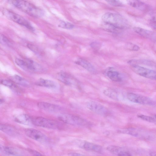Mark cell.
<instances>
[{"mask_svg":"<svg viewBox=\"0 0 156 156\" xmlns=\"http://www.w3.org/2000/svg\"><path fill=\"white\" fill-rule=\"evenodd\" d=\"M9 2L14 6L33 16L40 17L44 15V11L41 9L27 1L11 0Z\"/></svg>","mask_w":156,"mask_h":156,"instance_id":"obj_1","label":"cell"},{"mask_svg":"<svg viewBox=\"0 0 156 156\" xmlns=\"http://www.w3.org/2000/svg\"><path fill=\"white\" fill-rule=\"evenodd\" d=\"M101 19L103 22L113 25L121 30L128 26L126 20L119 14L107 12L103 15Z\"/></svg>","mask_w":156,"mask_h":156,"instance_id":"obj_2","label":"cell"},{"mask_svg":"<svg viewBox=\"0 0 156 156\" xmlns=\"http://www.w3.org/2000/svg\"><path fill=\"white\" fill-rule=\"evenodd\" d=\"M15 62L17 65L26 71L35 72H41L43 71L42 67L34 61L30 59L25 60L16 58Z\"/></svg>","mask_w":156,"mask_h":156,"instance_id":"obj_3","label":"cell"},{"mask_svg":"<svg viewBox=\"0 0 156 156\" xmlns=\"http://www.w3.org/2000/svg\"><path fill=\"white\" fill-rule=\"evenodd\" d=\"M58 119L61 121L67 124L79 126H86L88 122L84 119L73 115L63 113L60 115Z\"/></svg>","mask_w":156,"mask_h":156,"instance_id":"obj_4","label":"cell"},{"mask_svg":"<svg viewBox=\"0 0 156 156\" xmlns=\"http://www.w3.org/2000/svg\"><path fill=\"white\" fill-rule=\"evenodd\" d=\"M2 12L8 18L18 24L23 26L31 31L34 30L33 27L27 20L20 16L7 9H4Z\"/></svg>","mask_w":156,"mask_h":156,"instance_id":"obj_5","label":"cell"},{"mask_svg":"<svg viewBox=\"0 0 156 156\" xmlns=\"http://www.w3.org/2000/svg\"><path fill=\"white\" fill-rule=\"evenodd\" d=\"M33 124L41 127L55 129L58 128V123L53 120L42 117H36L32 119Z\"/></svg>","mask_w":156,"mask_h":156,"instance_id":"obj_6","label":"cell"},{"mask_svg":"<svg viewBox=\"0 0 156 156\" xmlns=\"http://www.w3.org/2000/svg\"><path fill=\"white\" fill-rule=\"evenodd\" d=\"M133 71L136 74L143 77L156 80V71L139 65H131Z\"/></svg>","mask_w":156,"mask_h":156,"instance_id":"obj_7","label":"cell"},{"mask_svg":"<svg viewBox=\"0 0 156 156\" xmlns=\"http://www.w3.org/2000/svg\"><path fill=\"white\" fill-rule=\"evenodd\" d=\"M127 97L130 101L136 103L144 105H153L154 102L146 96L132 93H128Z\"/></svg>","mask_w":156,"mask_h":156,"instance_id":"obj_8","label":"cell"},{"mask_svg":"<svg viewBox=\"0 0 156 156\" xmlns=\"http://www.w3.org/2000/svg\"><path fill=\"white\" fill-rule=\"evenodd\" d=\"M58 79L65 84L78 88L79 84L78 80L70 75L64 72H59L57 75Z\"/></svg>","mask_w":156,"mask_h":156,"instance_id":"obj_9","label":"cell"},{"mask_svg":"<svg viewBox=\"0 0 156 156\" xmlns=\"http://www.w3.org/2000/svg\"><path fill=\"white\" fill-rule=\"evenodd\" d=\"M75 143L79 147L86 150L100 152L102 150V147L101 146L84 140H76Z\"/></svg>","mask_w":156,"mask_h":156,"instance_id":"obj_10","label":"cell"},{"mask_svg":"<svg viewBox=\"0 0 156 156\" xmlns=\"http://www.w3.org/2000/svg\"><path fill=\"white\" fill-rule=\"evenodd\" d=\"M87 108L92 112L101 115H107V109L101 104L94 101H90L86 104Z\"/></svg>","mask_w":156,"mask_h":156,"instance_id":"obj_11","label":"cell"},{"mask_svg":"<svg viewBox=\"0 0 156 156\" xmlns=\"http://www.w3.org/2000/svg\"><path fill=\"white\" fill-rule=\"evenodd\" d=\"M26 135L29 137L37 141L45 142H47V137L42 133L35 129L29 128L25 130Z\"/></svg>","mask_w":156,"mask_h":156,"instance_id":"obj_12","label":"cell"},{"mask_svg":"<svg viewBox=\"0 0 156 156\" xmlns=\"http://www.w3.org/2000/svg\"><path fill=\"white\" fill-rule=\"evenodd\" d=\"M37 105L41 110L50 113H57L61 109L58 105L43 101L38 102Z\"/></svg>","mask_w":156,"mask_h":156,"instance_id":"obj_13","label":"cell"},{"mask_svg":"<svg viewBox=\"0 0 156 156\" xmlns=\"http://www.w3.org/2000/svg\"><path fill=\"white\" fill-rule=\"evenodd\" d=\"M106 149L109 152L117 156H131L128 151L119 146L110 145L108 146Z\"/></svg>","mask_w":156,"mask_h":156,"instance_id":"obj_14","label":"cell"},{"mask_svg":"<svg viewBox=\"0 0 156 156\" xmlns=\"http://www.w3.org/2000/svg\"><path fill=\"white\" fill-rule=\"evenodd\" d=\"M119 132L121 133L129 134L138 137H146V134L144 132L134 128H128L121 129Z\"/></svg>","mask_w":156,"mask_h":156,"instance_id":"obj_15","label":"cell"},{"mask_svg":"<svg viewBox=\"0 0 156 156\" xmlns=\"http://www.w3.org/2000/svg\"><path fill=\"white\" fill-rule=\"evenodd\" d=\"M37 86L51 88H57V83L52 80L41 78L38 80L35 83Z\"/></svg>","mask_w":156,"mask_h":156,"instance_id":"obj_16","label":"cell"},{"mask_svg":"<svg viewBox=\"0 0 156 156\" xmlns=\"http://www.w3.org/2000/svg\"><path fill=\"white\" fill-rule=\"evenodd\" d=\"M129 4L133 7L142 11H147L149 9L148 5L139 0H131L128 1Z\"/></svg>","mask_w":156,"mask_h":156,"instance_id":"obj_17","label":"cell"},{"mask_svg":"<svg viewBox=\"0 0 156 156\" xmlns=\"http://www.w3.org/2000/svg\"><path fill=\"white\" fill-rule=\"evenodd\" d=\"M134 30L140 36L149 39H154L156 37L155 34L153 31L139 27H136Z\"/></svg>","mask_w":156,"mask_h":156,"instance_id":"obj_18","label":"cell"},{"mask_svg":"<svg viewBox=\"0 0 156 156\" xmlns=\"http://www.w3.org/2000/svg\"><path fill=\"white\" fill-rule=\"evenodd\" d=\"M32 119L29 116L25 114H21L18 115L14 118L16 122L26 125H30L32 124Z\"/></svg>","mask_w":156,"mask_h":156,"instance_id":"obj_19","label":"cell"},{"mask_svg":"<svg viewBox=\"0 0 156 156\" xmlns=\"http://www.w3.org/2000/svg\"><path fill=\"white\" fill-rule=\"evenodd\" d=\"M75 62L90 72L94 73L96 72V69L94 66L89 62L85 59L79 58Z\"/></svg>","mask_w":156,"mask_h":156,"instance_id":"obj_20","label":"cell"},{"mask_svg":"<svg viewBox=\"0 0 156 156\" xmlns=\"http://www.w3.org/2000/svg\"><path fill=\"white\" fill-rule=\"evenodd\" d=\"M0 129L1 131L5 133L10 136L15 135L17 133V132L14 128L8 125L1 124Z\"/></svg>","mask_w":156,"mask_h":156,"instance_id":"obj_21","label":"cell"},{"mask_svg":"<svg viewBox=\"0 0 156 156\" xmlns=\"http://www.w3.org/2000/svg\"><path fill=\"white\" fill-rule=\"evenodd\" d=\"M16 83L21 85L24 87L30 86V84L27 80L23 77L18 75H15L12 77V80Z\"/></svg>","mask_w":156,"mask_h":156,"instance_id":"obj_22","label":"cell"},{"mask_svg":"<svg viewBox=\"0 0 156 156\" xmlns=\"http://www.w3.org/2000/svg\"><path fill=\"white\" fill-rule=\"evenodd\" d=\"M107 76L111 80L114 82H120L122 80V77L120 73L117 71L110 70L107 73Z\"/></svg>","mask_w":156,"mask_h":156,"instance_id":"obj_23","label":"cell"},{"mask_svg":"<svg viewBox=\"0 0 156 156\" xmlns=\"http://www.w3.org/2000/svg\"><path fill=\"white\" fill-rule=\"evenodd\" d=\"M128 64L131 65L142 64L149 66H154L155 63L152 61L147 60H131L128 62Z\"/></svg>","mask_w":156,"mask_h":156,"instance_id":"obj_24","label":"cell"},{"mask_svg":"<svg viewBox=\"0 0 156 156\" xmlns=\"http://www.w3.org/2000/svg\"><path fill=\"white\" fill-rule=\"evenodd\" d=\"M101 27L105 30L113 33H119L121 30L113 25L104 22L102 23Z\"/></svg>","mask_w":156,"mask_h":156,"instance_id":"obj_25","label":"cell"},{"mask_svg":"<svg viewBox=\"0 0 156 156\" xmlns=\"http://www.w3.org/2000/svg\"><path fill=\"white\" fill-rule=\"evenodd\" d=\"M103 93L105 96L111 99L116 101L118 100V93L114 89L110 88L107 89L103 91Z\"/></svg>","mask_w":156,"mask_h":156,"instance_id":"obj_26","label":"cell"},{"mask_svg":"<svg viewBox=\"0 0 156 156\" xmlns=\"http://www.w3.org/2000/svg\"><path fill=\"white\" fill-rule=\"evenodd\" d=\"M1 83L16 92L19 90V88L16 83L13 81L9 80H1Z\"/></svg>","mask_w":156,"mask_h":156,"instance_id":"obj_27","label":"cell"},{"mask_svg":"<svg viewBox=\"0 0 156 156\" xmlns=\"http://www.w3.org/2000/svg\"><path fill=\"white\" fill-rule=\"evenodd\" d=\"M137 117L141 119L148 122L156 123V118L154 117H152L142 114H139Z\"/></svg>","mask_w":156,"mask_h":156,"instance_id":"obj_28","label":"cell"},{"mask_svg":"<svg viewBox=\"0 0 156 156\" xmlns=\"http://www.w3.org/2000/svg\"><path fill=\"white\" fill-rule=\"evenodd\" d=\"M58 26L62 28L67 29H71L74 27V25L73 24L65 21L61 22Z\"/></svg>","mask_w":156,"mask_h":156,"instance_id":"obj_29","label":"cell"},{"mask_svg":"<svg viewBox=\"0 0 156 156\" xmlns=\"http://www.w3.org/2000/svg\"><path fill=\"white\" fill-rule=\"evenodd\" d=\"M106 2L110 5L115 6H122L123 5L122 3L119 1L107 0Z\"/></svg>","mask_w":156,"mask_h":156,"instance_id":"obj_30","label":"cell"},{"mask_svg":"<svg viewBox=\"0 0 156 156\" xmlns=\"http://www.w3.org/2000/svg\"><path fill=\"white\" fill-rule=\"evenodd\" d=\"M1 43L5 45H8L9 44L10 42L8 39L5 36L1 35L0 36Z\"/></svg>","mask_w":156,"mask_h":156,"instance_id":"obj_31","label":"cell"},{"mask_svg":"<svg viewBox=\"0 0 156 156\" xmlns=\"http://www.w3.org/2000/svg\"><path fill=\"white\" fill-rule=\"evenodd\" d=\"M128 47L129 49L134 51H137L140 49V48L138 46L132 43L129 44Z\"/></svg>","mask_w":156,"mask_h":156,"instance_id":"obj_32","label":"cell"},{"mask_svg":"<svg viewBox=\"0 0 156 156\" xmlns=\"http://www.w3.org/2000/svg\"><path fill=\"white\" fill-rule=\"evenodd\" d=\"M32 156H44L40 152L34 150H31L30 151Z\"/></svg>","mask_w":156,"mask_h":156,"instance_id":"obj_33","label":"cell"},{"mask_svg":"<svg viewBox=\"0 0 156 156\" xmlns=\"http://www.w3.org/2000/svg\"><path fill=\"white\" fill-rule=\"evenodd\" d=\"M27 46L29 48L31 49L33 51L37 53L38 52V49L34 46L31 44H28Z\"/></svg>","mask_w":156,"mask_h":156,"instance_id":"obj_34","label":"cell"},{"mask_svg":"<svg viewBox=\"0 0 156 156\" xmlns=\"http://www.w3.org/2000/svg\"><path fill=\"white\" fill-rule=\"evenodd\" d=\"M151 20L155 23H156V12H152L151 14Z\"/></svg>","mask_w":156,"mask_h":156,"instance_id":"obj_35","label":"cell"},{"mask_svg":"<svg viewBox=\"0 0 156 156\" xmlns=\"http://www.w3.org/2000/svg\"><path fill=\"white\" fill-rule=\"evenodd\" d=\"M68 156H87L82 154L77 153H71L68 154Z\"/></svg>","mask_w":156,"mask_h":156,"instance_id":"obj_36","label":"cell"},{"mask_svg":"<svg viewBox=\"0 0 156 156\" xmlns=\"http://www.w3.org/2000/svg\"><path fill=\"white\" fill-rule=\"evenodd\" d=\"M91 46L92 47H93L94 48H95V47L96 48V47H98L99 46V44H98L97 42H93L91 44Z\"/></svg>","mask_w":156,"mask_h":156,"instance_id":"obj_37","label":"cell"},{"mask_svg":"<svg viewBox=\"0 0 156 156\" xmlns=\"http://www.w3.org/2000/svg\"><path fill=\"white\" fill-rule=\"evenodd\" d=\"M150 156H156V154L154 153H151L150 155Z\"/></svg>","mask_w":156,"mask_h":156,"instance_id":"obj_38","label":"cell"}]
</instances>
